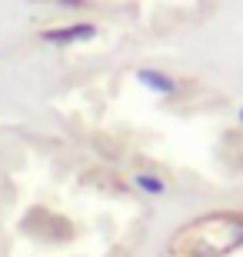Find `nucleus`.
<instances>
[{
	"instance_id": "obj_1",
	"label": "nucleus",
	"mask_w": 243,
	"mask_h": 257,
	"mask_svg": "<svg viewBox=\"0 0 243 257\" xmlns=\"http://www.w3.org/2000/svg\"><path fill=\"white\" fill-rule=\"evenodd\" d=\"M143 77H147V84H153L157 90H163V94H170V90H173V80H167L163 74H143Z\"/></svg>"
},
{
	"instance_id": "obj_3",
	"label": "nucleus",
	"mask_w": 243,
	"mask_h": 257,
	"mask_svg": "<svg viewBox=\"0 0 243 257\" xmlns=\"http://www.w3.org/2000/svg\"><path fill=\"white\" fill-rule=\"evenodd\" d=\"M240 120H243V110H240Z\"/></svg>"
},
{
	"instance_id": "obj_2",
	"label": "nucleus",
	"mask_w": 243,
	"mask_h": 257,
	"mask_svg": "<svg viewBox=\"0 0 243 257\" xmlns=\"http://www.w3.org/2000/svg\"><path fill=\"white\" fill-rule=\"evenodd\" d=\"M137 184H140V187H147L150 194H163V184H160L157 177H137Z\"/></svg>"
}]
</instances>
